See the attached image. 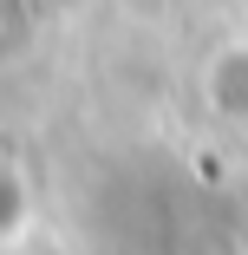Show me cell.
I'll return each instance as SVG.
<instances>
[{"label":"cell","instance_id":"1","mask_svg":"<svg viewBox=\"0 0 248 255\" xmlns=\"http://www.w3.org/2000/svg\"><path fill=\"white\" fill-rule=\"evenodd\" d=\"M196 98L203 112L229 131H248V33H229L216 39L203 66H196Z\"/></svg>","mask_w":248,"mask_h":255},{"label":"cell","instance_id":"2","mask_svg":"<svg viewBox=\"0 0 248 255\" xmlns=\"http://www.w3.org/2000/svg\"><path fill=\"white\" fill-rule=\"evenodd\" d=\"M39 223V190L13 150H0V255H13Z\"/></svg>","mask_w":248,"mask_h":255}]
</instances>
